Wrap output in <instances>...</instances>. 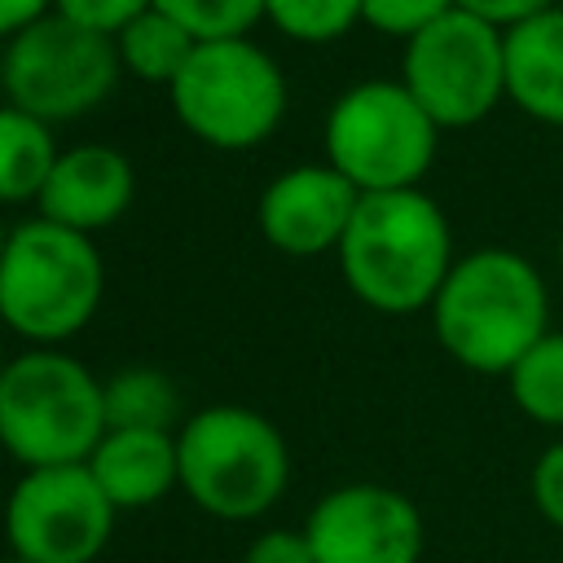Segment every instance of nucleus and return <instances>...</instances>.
Returning <instances> with one entry per match:
<instances>
[{
    "mask_svg": "<svg viewBox=\"0 0 563 563\" xmlns=\"http://www.w3.org/2000/svg\"><path fill=\"white\" fill-rule=\"evenodd\" d=\"M150 9L180 22L198 44L207 40H242L246 26L264 13V0H150Z\"/></svg>",
    "mask_w": 563,
    "mask_h": 563,
    "instance_id": "nucleus-20",
    "label": "nucleus"
},
{
    "mask_svg": "<svg viewBox=\"0 0 563 563\" xmlns=\"http://www.w3.org/2000/svg\"><path fill=\"white\" fill-rule=\"evenodd\" d=\"M84 466L92 471L114 510L154 506L172 484H180L172 431H106Z\"/></svg>",
    "mask_w": 563,
    "mask_h": 563,
    "instance_id": "nucleus-15",
    "label": "nucleus"
},
{
    "mask_svg": "<svg viewBox=\"0 0 563 563\" xmlns=\"http://www.w3.org/2000/svg\"><path fill=\"white\" fill-rule=\"evenodd\" d=\"M106 387V431H172L180 413L176 383L163 369H119Z\"/></svg>",
    "mask_w": 563,
    "mask_h": 563,
    "instance_id": "nucleus-18",
    "label": "nucleus"
},
{
    "mask_svg": "<svg viewBox=\"0 0 563 563\" xmlns=\"http://www.w3.org/2000/svg\"><path fill=\"white\" fill-rule=\"evenodd\" d=\"M114 48H119V66H123V70H132V75L145 79V84H167V88H172V79H176V75L185 70V62L194 57L198 40H194L180 22H172L167 13L145 9L136 22H128V26L114 35Z\"/></svg>",
    "mask_w": 563,
    "mask_h": 563,
    "instance_id": "nucleus-17",
    "label": "nucleus"
},
{
    "mask_svg": "<svg viewBox=\"0 0 563 563\" xmlns=\"http://www.w3.org/2000/svg\"><path fill=\"white\" fill-rule=\"evenodd\" d=\"M150 9V0H53V13L84 26V31H97V35H119L128 22H136L141 13Z\"/></svg>",
    "mask_w": 563,
    "mask_h": 563,
    "instance_id": "nucleus-23",
    "label": "nucleus"
},
{
    "mask_svg": "<svg viewBox=\"0 0 563 563\" xmlns=\"http://www.w3.org/2000/svg\"><path fill=\"white\" fill-rule=\"evenodd\" d=\"M528 497H532V510L554 528L563 532V440L545 444L528 471Z\"/></svg>",
    "mask_w": 563,
    "mask_h": 563,
    "instance_id": "nucleus-24",
    "label": "nucleus"
},
{
    "mask_svg": "<svg viewBox=\"0 0 563 563\" xmlns=\"http://www.w3.org/2000/svg\"><path fill=\"white\" fill-rule=\"evenodd\" d=\"M457 9H466V13H475V18H484V22L506 31V26H515V22L532 18V13L554 9V0H457Z\"/></svg>",
    "mask_w": 563,
    "mask_h": 563,
    "instance_id": "nucleus-26",
    "label": "nucleus"
},
{
    "mask_svg": "<svg viewBox=\"0 0 563 563\" xmlns=\"http://www.w3.org/2000/svg\"><path fill=\"white\" fill-rule=\"evenodd\" d=\"M180 488L216 519L264 515L290 479V453L282 431L242 405H211L194 413L176 435Z\"/></svg>",
    "mask_w": 563,
    "mask_h": 563,
    "instance_id": "nucleus-4",
    "label": "nucleus"
},
{
    "mask_svg": "<svg viewBox=\"0 0 563 563\" xmlns=\"http://www.w3.org/2000/svg\"><path fill=\"white\" fill-rule=\"evenodd\" d=\"M559 273H563V224H559Z\"/></svg>",
    "mask_w": 563,
    "mask_h": 563,
    "instance_id": "nucleus-29",
    "label": "nucleus"
},
{
    "mask_svg": "<svg viewBox=\"0 0 563 563\" xmlns=\"http://www.w3.org/2000/svg\"><path fill=\"white\" fill-rule=\"evenodd\" d=\"M510 383V400L523 418H532L537 427H554L563 431V334L550 330L541 343H532L519 365L506 374Z\"/></svg>",
    "mask_w": 563,
    "mask_h": 563,
    "instance_id": "nucleus-19",
    "label": "nucleus"
},
{
    "mask_svg": "<svg viewBox=\"0 0 563 563\" xmlns=\"http://www.w3.org/2000/svg\"><path fill=\"white\" fill-rule=\"evenodd\" d=\"M4 246H9V233H4V224H0V260H4Z\"/></svg>",
    "mask_w": 563,
    "mask_h": 563,
    "instance_id": "nucleus-28",
    "label": "nucleus"
},
{
    "mask_svg": "<svg viewBox=\"0 0 563 563\" xmlns=\"http://www.w3.org/2000/svg\"><path fill=\"white\" fill-rule=\"evenodd\" d=\"M339 268L347 290L374 312L405 317L431 308L453 268V233L440 202L422 189L361 194L339 242Z\"/></svg>",
    "mask_w": 563,
    "mask_h": 563,
    "instance_id": "nucleus-2",
    "label": "nucleus"
},
{
    "mask_svg": "<svg viewBox=\"0 0 563 563\" xmlns=\"http://www.w3.org/2000/svg\"><path fill=\"white\" fill-rule=\"evenodd\" d=\"M361 202V189L339 176L330 163H303L282 172L260 194V233L282 255H321L339 251L347 220Z\"/></svg>",
    "mask_w": 563,
    "mask_h": 563,
    "instance_id": "nucleus-12",
    "label": "nucleus"
},
{
    "mask_svg": "<svg viewBox=\"0 0 563 563\" xmlns=\"http://www.w3.org/2000/svg\"><path fill=\"white\" fill-rule=\"evenodd\" d=\"M4 365H9V361H4V352H0V378H4Z\"/></svg>",
    "mask_w": 563,
    "mask_h": 563,
    "instance_id": "nucleus-31",
    "label": "nucleus"
},
{
    "mask_svg": "<svg viewBox=\"0 0 563 563\" xmlns=\"http://www.w3.org/2000/svg\"><path fill=\"white\" fill-rule=\"evenodd\" d=\"M264 13L282 26V35L299 44H325L361 22V0H264Z\"/></svg>",
    "mask_w": 563,
    "mask_h": 563,
    "instance_id": "nucleus-21",
    "label": "nucleus"
},
{
    "mask_svg": "<svg viewBox=\"0 0 563 563\" xmlns=\"http://www.w3.org/2000/svg\"><path fill=\"white\" fill-rule=\"evenodd\" d=\"M132 163L110 145H75L57 154L48 185L40 189V220L75 233L114 224L132 202Z\"/></svg>",
    "mask_w": 563,
    "mask_h": 563,
    "instance_id": "nucleus-13",
    "label": "nucleus"
},
{
    "mask_svg": "<svg viewBox=\"0 0 563 563\" xmlns=\"http://www.w3.org/2000/svg\"><path fill=\"white\" fill-rule=\"evenodd\" d=\"M48 4L53 0H0V35H18V31H26L31 22H40V18H48Z\"/></svg>",
    "mask_w": 563,
    "mask_h": 563,
    "instance_id": "nucleus-27",
    "label": "nucleus"
},
{
    "mask_svg": "<svg viewBox=\"0 0 563 563\" xmlns=\"http://www.w3.org/2000/svg\"><path fill=\"white\" fill-rule=\"evenodd\" d=\"M400 84L435 128L479 123L506 101V31L466 9H449L405 40Z\"/></svg>",
    "mask_w": 563,
    "mask_h": 563,
    "instance_id": "nucleus-8",
    "label": "nucleus"
},
{
    "mask_svg": "<svg viewBox=\"0 0 563 563\" xmlns=\"http://www.w3.org/2000/svg\"><path fill=\"white\" fill-rule=\"evenodd\" d=\"M114 528V506L79 466L26 471L4 506V537L26 563H92Z\"/></svg>",
    "mask_w": 563,
    "mask_h": 563,
    "instance_id": "nucleus-10",
    "label": "nucleus"
},
{
    "mask_svg": "<svg viewBox=\"0 0 563 563\" xmlns=\"http://www.w3.org/2000/svg\"><path fill=\"white\" fill-rule=\"evenodd\" d=\"M242 563H317V554H312V545H308L303 532L273 528V532H264V537L251 541V550H246Z\"/></svg>",
    "mask_w": 563,
    "mask_h": 563,
    "instance_id": "nucleus-25",
    "label": "nucleus"
},
{
    "mask_svg": "<svg viewBox=\"0 0 563 563\" xmlns=\"http://www.w3.org/2000/svg\"><path fill=\"white\" fill-rule=\"evenodd\" d=\"M119 79V48L110 35L84 31L57 13L31 22L4 44L0 84L9 106L35 114L40 123L88 114L106 101Z\"/></svg>",
    "mask_w": 563,
    "mask_h": 563,
    "instance_id": "nucleus-9",
    "label": "nucleus"
},
{
    "mask_svg": "<svg viewBox=\"0 0 563 563\" xmlns=\"http://www.w3.org/2000/svg\"><path fill=\"white\" fill-rule=\"evenodd\" d=\"M106 435V387L62 352H26L0 378V444L26 466H79Z\"/></svg>",
    "mask_w": 563,
    "mask_h": 563,
    "instance_id": "nucleus-3",
    "label": "nucleus"
},
{
    "mask_svg": "<svg viewBox=\"0 0 563 563\" xmlns=\"http://www.w3.org/2000/svg\"><path fill=\"white\" fill-rule=\"evenodd\" d=\"M101 286L106 268L88 233L26 220L9 233L0 260V321L35 343H62L88 325Z\"/></svg>",
    "mask_w": 563,
    "mask_h": 563,
    "instance_id": "nucleus-5",
    "label": "nucleus"
},
{
    "mask_svg": "<svg viewBox=\"0 0 563 563\" xmlns=\"http://www.w3.org/2000/svg\"><path fill=\"white\" fill-rule=\"evenodd\" d=\"M167 92L176 119L216 150H251L286 114V79L246 35L198 44Z\"/></svg>",
    "mask_w": 563,
    "mask_h": 563,
    "instance_id": "nucleus-7",
    "label": "nucleus"
},
{
    "mask_svg": "<svg viewBox=\"0 0 563 563\" xmlns=\"http://www.w3.org/2000/svg\"><path fill=\"white\" fill-rule=\"evenodd\" d=\"M435 145L440 128L400 79L352 84L325 114V158L361 194L418 189Z\"/></svg>",
    "mask_w": 563,
    "mask_h": 563,
    "instance_id": "nucleus-6",
    "label": "nucleus"
},
{
    "mask_svg": "<svg viewBox=\"0 0 563 563\" xmlns=\"http://www.w3.org/2000/svg\"><path fill=\"white\" fill-rule=\"evenodd\" d=\"M0 563H26V559H18V554H9V559H0Z\"/></svg>",
    "mask_w": 563,
    "mask_h": 563,
    "instance_id": "nucleus-30",
    "label": "nucleus"
},
{
    "mask_svg": "<svg viewBox=\"0 0 563 563\" xmlns=\"http://www.w3.org/2000/svg\"><path fill=\"white\" fill-rule=\"evenodd\" d=\"M303 537L317 563H418L422 559V510L387 484H343L325 493Z\"/></svg>",
    "mask_w": 563,
    "mask_h": 563,
    "instance_id": "nucleus-11",
    "label": "nucleus"
},
{
    "mask_svg": "<svg viewBox=\"0 0 563 563\" xmlns=\"http://www.w3.org/2000/svg\"><path fill=\"white\" fill-rule=\"evenodd\" d=\"M57 163L53 132L18 106H0V202L40 198Z\"/></svg>",
    "mask_w": 563,
    "mask_h": 563,
    "instance_id": "nucleus-16",
    "label": "nucleus"
},
{
    "mask_svg": "<svg viewBox=\"0 0 563 563\" xmlns=\"http://www.w3.org/2000/svg\"><path fill=\"white\" fill-rule=\"evenodd\" d=\"M506 97L545 128H563V9L506 26Z\"/></svg>",
    "mask_w": 563,
    "mask_h": 563,
    "instance_id": "nucleus-14",
    "label": "nucleus"
},
{
    "mask_svg": "<svg viewBox=\"0 0 563 563\" xmlns=\"http://www.w3.org/2000/svg\"><path fill=\"white\" fill-rule=\"evenodd\" d=\"M431 325L440 347L471 374H510L550 334V290L537 264L510 246H479L453 260Z\"/></svg>",
    "mask_w": 563,
    "mask_h": 563,
    "instance_id": "nucleus-1",
    "label": "nucleus"
},
{
    "mask_svg": "<svg viewBox=\"0 0 563 563\" xmlns=\"http://www.w3.org/2000/svg\"><path fill=\"white\" fill-rule=\"evenodd\" d=\"M449 9H457V0H361V22H369L383 35L413 40L418 31L440 22Z\"/></svg>",
    "mask_w": 563,
    "mask_h": 563,
    "instance_id": "nucleus-22",
    "label": "nucleus"
}]
</instances>
